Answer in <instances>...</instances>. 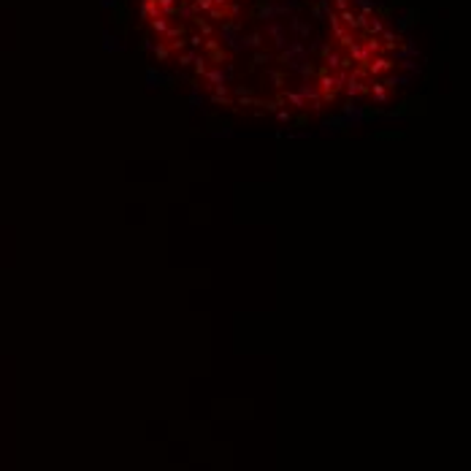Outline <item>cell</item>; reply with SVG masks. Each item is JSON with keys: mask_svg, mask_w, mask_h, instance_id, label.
<instances>
[{"mask_svg": "<svg viewBox=\"0 0 471 471\" xmlns=\"http://www.w3.org/2000/svg\"><path fill=\"white\" fill-rule=\"evenodd\" d=\"M200 51H203L206 60L211 62L209 68H222V65H228V62H231V51L222 47L217 36H214V38H203V47H200Z\"/></svg>", "mask_w": 471, "mask_h": 471, "instance_id": "obj_1", "label": "cell"}, {"mask_svg": "<svg viewBox=\"0 0 471 471\" xmlns=\"http://www.w3.org/2000/svg\"><path fill=\"white\" fill-rule=\"evenodd\" d=\"M393 71H395V60L387 57V54L371 57V62L366 65V76L369 79H382V76H387V73H393Z\"/></svg>", "mask_w": 471, "mask_h": 471, "instance_id": "obj_2", "label": "cell"}, {"mask_svg": "<svg viewBox=\"0 0 471 471\" xmlns=\"http://www.w3.org/2000/svg\"><path fill=\"white\" fill-rule=\"evenodd\" d=\"M241 14V5L238 3H228V5H211L209 11H206V19L211 22V25H220V22H228V19H238Z\"/></svg>", "mask_w": 471, "mask_h": 471, "instance_id": "obj_3", "label": "cell"}, {"mask_svg": "<svg viewBox=\"0 0 471 471\" xmlns=\"http://www.w3.org/2000/svg\"><path fill=\"white\" fill-rule=\"evenodd\" d=\"M249 19H255V22H274L277 19V3L274 0H257L255 5H252V11H249Z\"/></svg>", "mask_w": 471, "mask_h": 471, "instance_id": "obj_4", "label": "cell"}, {"mask_svg": "<svg viewBox=\"0 0 471 471\" xmlns=\"http://www.w3.org/2000/svg\"><path fill=\"white\" fill-rule=\"evenodd\" d=\"M417 22H420V11H417V8H406V11H401V16L395 19V33L406 38V33H409L412 27H417Z\"/></svg>", "mask_w": 471, "mask_h": 471, "instance_id": "obj_5", "label": "cell"}, {"mask_svg": "<svg viewBox=\"0 0 471 471\" xmlns=\"http://www.w3.org/2000/svg\"><path fill=\"white\" fill-rule=\"evenodd\" d=\"M263 82H268V87H274L279 93V90H284L287 87V82H290V73L284 71V68H274V65H268L266 68V73H263Z\"/></svg>", "mask_w": 471, "mask_h": 471, "instance_id": "obj_6", "label": "cell"}, {"mask_svg": "<svg viewBox=\"0 0 471 471\" xmlns=\"http://www.w3.org/2000/svg\"><path fill=\"white\" fill-rule=\"evenodd\" d=\"M295 93L301 95L306 103L312 100V108H314V111H320V108H323V100H320V90H317V84H314V82H301Z\"/></svg>", "mask_w": 471, "mask_h": 471, "instance_id": "obj_7", "label": "cell"}, {"mask_svg": "<svg viewBox=\"0 0 471 471\" xmlns=\"http://www.w3.org/2000/svg\"><path fill=\"white\" fill-rule=\"evenodd\" d=\"M238 44H241V51L249 49V51H257V49H266V36L260 30H252V33H241L238 36Z\"/></svg>", "mask_w": 471, "mask_h": 471, "instance_id": "obj_8", "label": "cell"}, {"mask_svg": "<svg viewBox=\"0 0 471 471\" xmlns=\"http://www.w3.org/2000/svg\"><path fill=\"white\" fill-rule=\"evenodd\" d=\"M369 82H371V79H369ZM369 82H363V79H355L352 73H349L347 84H344V93L349 95V100H352V97H363V95H369Z\"/></svg>", "mask_w": 471, "mask_h": 471, "instance_id": "obj_9", "label": "cell"}, {"mask_svg": "<svg viewBox=\"0 0 471 471\" xmlns=\"http://www.w3.org/2000/svg\"><path fill=\"white\" fill-rule=\"evenodd\" d=\"M347 57H349V60H352V62H355V65H358V68H366V65H369V62H371V54H369V51H366V47H363V44H360V41H355L352 47L347 49Z\"/></svg>", "mask_w": 471, "mask_h": 471, "instance_id": "obj_10", "label": "cell"}, {"mask_svg": "<svg viewBox=\"0 0 471 471\" xmlns=\"http://www.w3.org/2000/svg\"><path fill=\"white\" fill-rule=\"evenodd\" d=\"M379 41H384L382 44V51L384 54H393L395 49H398V44L404 41V36H398L395 30H390V27H384L382 33H379Z\"/></svg>", "mask_w": 471, "mask_h": 471, "instance_id": "obj_11", "label": "cell"}, {"mask_svg": "<svg viewBox=\"0 0 471 471\" xmlns=\"http://www.w3.org/2000/svg\"><path fill=\"white\" fill-rule=\"evenodd\" d=\"M266 33L274 38V49L282 51V49L287 47V36H284V25H282V22H268V25H266Z\"/></svg>", "mask_w": 471, "mask_h": 471, "instance_id": "obj_12", "label": "cell"}, {"mask_svg": "<svg viewBox=\"0 0 471 471\" xmlns=\"http://www.w3.org/2000/svg\"><path fill=\"white\" fill-rule=\"evenodd\" d=\"M290 30L295 33L298 41H309V36H312V25H309V22H303L298 14L290 16Z\"/></svg>", "mask_w": 471, "mask_h": 471, "instance_id": "obj_13", "label": "cell"}, {"mask_svg": "<svg viewBox=\"0 0 471 471\" xmlns=\"http://www.w3.org/2000/svg\"><path fill=\"white\" fill-rule=\"evenodd\" d=\"M206 87H225L228 82H231V79H228V73H225V68H209V71H206Z\"/></svg>", "mask_w": 471, "mask_h": 471, "instance_id": "obj_14", "label": "cell"}, {"mask_svg": "<svg viewBox=\"0 0 471 471\" xmlns=\"http://www.w3.org/2000/svg\"><path fill=\"white\" fill-rule=\"evenodd\" d=\"M189 22L198 27V36H200V38H214L217 27L211 25L209 19H206V14H192V19H189Z\"/></svg>", "mask_w": 471, "mask_h": 471, "instance_id": "obj_15", "label": "cell"}, {"mask_svg": "<svg viewBox=\"0 0 471 471\" xmlns=\"http://www.w3.org/2000/svg\"><path fill=\"white\" fill-rule=\"evenodd\" d=\"M369 95H374V100L379 103V106H384V103L390 100V93L384 90V84L379 82V79H371L369 82Z\"/></svg>", "mask_w": 471, "mask_h": 471, "instance_id": "obj_16", "label": "cell"}, {"mask_svg": "<svg viewBox=\"0 0 471 471\" xmlns=\"http://www.w3.org/2000/svg\"><path fill=\"white\" fill-rule=\"evenodd\" d=\"M347 128H352V125H349V119L341 117V114L323 119V130H328V133H330V130H333V133H336V130H347Z\"/></svg>", "mask_w": 471, "mask_h": 471, "instance_id": "obj_17", "label": "cell"}, {"mask_svg": "<svg viewBox=\"0 0 471 471\" xmlns=\"http://www.w3.org/2000/svg\"><path fill=\"white\" fill-rule=\"evenodd\" d=\"M292 73H298V76H301V82H314V76H317V65H314V62H309V60H301Z\"/></svg>", "mask_w": 471, "mask_h": 471, "instance_id": "obj_18", "label": "cell"}, {"mask_svg": "<svg viewBox=\"0 0 471 471\" xmlns=\"http://www.w3.org/2000/svg\"><path fill=\"white\" fill-rule=\"evenodd\" d=\"M379 82L384 84V90H395V87H406V84L412 82V76H404V73H387V76H382Z\"/></svg>", "mask_w": 471, "mask_h": 471, "instance_id": "obj_19", "label": "cell"}, {"mask_svg": "<svg viewBox=\"0 0 471 471\" xmlns=\"http://www.w3.org/2000/svg\"><path fill=\"white\" fill-rule=\"evenodd\" d=\"M268 62H274V51H268V49H257V51H252V57H249V68H263V65H268Z\"/></svg>", "mask_w": 471, "mask_h": 471, "instance_id": "obj_20", "label": "cell"}, {"mask_svg": "<svg viewBox=\"0 0 471 471\" xmlns=\"http://www.w3.org/2000/svg\"><path fill=\"white\" fill-rule=\"evenodd\" d=\"M139 16L143 22H149V19H154V16H163L160 14V8H157V0H141V8H139Z\"/></svg>", "mask_w": 471, "mask_h": 471, "instance_id": "obj_21", "label": "cell"}, {"mask_svg": "<svg viewBox=\"0 0 471 471\" xmlns=\"http://www.w3.org/2000/svg\"><path fill=\"white\" fill-rule=\"evenodd\" d=\"M152 54H154V60H157V62H168L174 51L168 49V44H165V41H154L152 44Z\"/></svg>", "mask_w": 471, "mask_h": 471, "instance_id": "obj_22", "label": "cell"}, {"mask_svg": "<svg viewBox=\"0 0 471 471\" xmlns=\"http://www.w3.org/2000/svg\"><path fill=\"white\" fill-rule=\"evenodd\" d=\"M284 49L290 51V54L295 57V60H309V49H306V44H303V41H298V38H295V41H290Z\"/></svg>", "mask_w": 471, "mask_h": 471, "instance_id": "obj_23", "label": "cell"}, {"mask_svg": "<svg viewBox=\"0 0 471 471\" xmlns=\"http://www.w3.org/2000/svg\"><path fill=\"white\" fill-rule=\"evenodd\" d=\"M179 38H187V27L185 25H168V30H165L163 41L171 44V41H179Z\"/></svg>", "mask_w": 471, "mask_h": 471, "instance_id": "obj_24", "label": "cell"}, {"mask_svg": "<svg viewBox=\"0 0 471 471\" xmlns=\"http://www.w3.org/2000/svg\"><path fill=\"white\" fill-rule=\"evenodd\" d=\"M192 71H195V79H203V76H206V71H209V60H206L203 51H198V54H195Z\"/></svg>", "mask_w": 471, "mask_h": 471, "instance_id": "obj_25", "label": "cell"}, {"mask_svg": "<svg viewBox=\"0 0 471 471\" xmlns=\"http://www.w3.org/2000/svg\"><path fill=\"white\" fill-rule=\"evenodd\" d=\"M146 25H149V30H152V33H157V36H165V30H168L171 22L165 19V16H154V19H149Z\"/></svg>", "mask_w": 471, "mask_h": 471, "instance_id": "obj_26", "label": "cell"}, {"mask_svg": "<svg viewBox=\"0 0 471 471\" xmlns=\"http://www.w3.org/2000/svg\"><path fill=\"white\" fill-rule=\"evenodd\" d=\"M358 5V14H363V16H374V11H377V3L374 0H349V5Z\"/></svg>", "mask_w": 471, "mask_h": 471, "instance_id": "obj_27", "label": "cell"}, {"mask_svg": "<svg viewBox=\"0 0 471 471\" xmlns=\"http://www.w3.org/2000/svg\"><path fill=\"white\" fill-rule=\"evenodd\" d=\"M382 30H384V19H379V16H374V19H369V25H366L363 36H379Z\"/></svg>", "mask_w": 471, "mask_h": 471, "instance_id": "obj_28", "label": "cell"}, {"mask_svg": "<svg viewBox=\"0 0 471 471\" xmlns=\"http://www.w3.org/2000/svg\"><path fill=\"white\" fill-rule=\"evenodd\" d=\"M157 8L163 16H176V0H157Z\"/></svg>", "mask_w": 471, "mask_h": 471, "instance_id": "obj_29", "label": "cell"}, {"mask_svg": "<svg viewBox=\"0 0 471 471\" xmlns=\"http://www.w3.org/2000/svg\"><path fill=\"white\" fill-rule=\"evenodd\" d=\"M328 19H330V30H333V38H338V36H341L344 30H347V27L341 25V19H338V14H336V11H330V14H328Z\"/></svg>", "mask_w": 471, "mask_h": 471, "instance_id": "obj_30", "label": "cell"}, {"mask_svg": "<svg viewBox=\"0 0 471 471\" xmlns=\"http://www.w3.org/2000/svg\"><path fill=\"white\" fill-rule=\"evenodd\" d=\"M146 84L149 87H163V73H157V68H146Z\"/></svg>", "mask_w": 471, "mask_h": 471, "instance_id": "obj_31", "label": "cell"}, {"mask_svg": "<svg viewBox=\"0 0 471 471\" xmlns=\"http://www.w3.org/2000/svg\"><path fill=\"white\" fill-rule=\"evenodd\" d=\"M195 54H198V51H192V49H185V51H179V54H176V62H179V68H187V65H192Z\"/></svg>", "mask_w": 471, "mask_h": 471, "instance_id": "obj_32", "label": "cell"}, {"mask_svg": "<svg viewBox=\"0 0 471 471\" xmlns=\"http://www.w3.org/2000/svg\"><path fill=\"white\" fill-rule=\"evenodd\" d=\"M336 41H338V44H341V49H344V51H347V49H349V47H352V44H355V41H358V36H355V33H352V30H344V33H341V36H338V38H336Z\"/></svg>", "mask_w": 471, "mask_h": 471, "instance_id": "obj_33", "label": "cell"}, {"mask_svg": "<svg viewBox=\"0 0 471 471\" xmlns=\"http://www.w3.org/2000/svg\"><path fill=\"white\" fill-rule=\"evenodd\" d=\"M325 68H328V71L333 73V71H338V62H341V54H338V51H330L328 57H325Z\"/></svg>", "mask_w": 471, "mask_h": 471, "instance_id": "obj_34", "label": "cell"}, {"mask_svg": "<svg viewBox=\"0 0 471 471\" xmlns=\"http://www.w3.org/2000/svg\"><path fill=\"white\" fill-rule=\"evenodd\" d=\"M395 68H401V71H409L412 76H417V73H420V65H417L415 60H401V62H395Z\"/></svg>", "mask_w": 471, "mask_h": 471, "instance_id": "obj_35", "label": "cell"}, {"mask_svg": "<svg viewBox=\"0 0 471 471\" xmlns=\"http://www.w3.org/2000/svg\"><path fill=\"white\" fill-rule=\"evenodd\" d=\"M189 5H192L195 14H206V11H209L211 5H214V0H192Z\"/></svg>", "mask_w": 471, "mask_h": 471, "instance_id": "obj_36", "label": "cell"}, {"mask_svg": "<svg viewBox=\"0 0 471 471\" xmlns=\"http://www.w3.org/2000/svg\"><path fill=\"white\" fill-rule=\"evenodd\" d=\"M192 5L189 3H176V16H182V19H192Z\"/></svg>", "mask_w": 471, "mask_h": 471, "instance_id": "obj_37", "label": "cell"}, {"mask_svg": "<svg viewBox=\"0 0 471 471\" xmlns=\"http://www.w3.org/2000/svg\"><path fill=\"white\" fill-rule=\"evenodd\" d=\"M409 111H412V103L404 100L398 108H393V111H384V114H387V117H404V114H409Z\"/></svg>", "mask_w": 471, "mask_h": 471, "instance_id": "obj_38", "label": "cell"}, {"mask_svg": "<svg viewBox=\"0 0 471 471\" xmlns=\"http://www.w3.org/2000/svg\"><path fill=\"white\" fill-rule=\"evenodd\" d=\"M200 47H203V38H200L198 33H192V36H187V49H192V51H200Z\"/></svg>", "mask_w": 471, "mask_h": 471, "instance_id": "obj_39", "label": "cell"}, {"mask_svg": "<svg viewBox=\"0 0 471 471\" xmlns=\"http://www.w3.org/2000/svg\"><path fill=\"white\" fill-rule=\"evenodd\" d=\"M306 5H309V11H312L314 19H325V11L317 5V0H306Z\"/></svg>", "mask_w": 471, "mask_h": 471, "instance_id": "obj_40", "label": "cell"}, {"mask_svg": "<svg viewBox=\"0 0 471 471\" xmlns=\"http://www.w3.org/2000/svg\"><path fill=\"white\" fill-rule=\"evenodd\" d=\"M277 122H282V125L292 122V111H290V108H279V111H277Z\"/></svg>", "mask_w": 471, "mask_h": 471, "instance_id": "obj_41", "label": "cell"}, {"mask_svg": "<svg viewBox=\"0 0 471 471\" xmlns=\"http://www.w3.org/2000/svg\"><path fill=\"white\" fill-rule=\"evenodd\" d=\"M292 5L290 3H277V16H292Z\"/></svg>", "mask_w": 471, "mask_h": 471, "instance_id": "obj_42", "label": "cell"}, {"mask_svg": "<svg viewBox=\"0 0 471 471\" xmlns=\"http://www.w3.org/2000/svg\"><path fill=\"white\" fill-rule=\"evenodd\" d=\"M233 95H236V97H244V95H255V90H252V87H246V84H238V87L233 90Z\"/></svg>", "mask_w": 471, "mask_h": 471, "instance_id": "obj_43", "label": "cell"}, {"mask_svg": "<svg viewBox=\"0 0 471 471\" xmlns=\"http://www.w3.org/2000/svg\"><path fill=\"white\" fill-rule=\"evenodd\" d=\"M333 11H336V14H341V11H347V8H352V5H349V0H333Z\"/></svg>", "mask_w": 471, "mask_h": 471, "instance_id": "obj_44", "label": "cell"}, {"mask_svg": "<svg viewBox=\"0 0 471 471\" xmlns=\"http://www.w3.org/2000/svg\"><path fill=\"white\" fill-rule=\"evenodd\" d=\"M401 130H395V133H377V139H401Z\"/></svg>", "mask_w": 471, "mask_h": 471, "instance_id": "obj_45", "label": "cell"}, {"mask_svg": "<svg viewBox=\"0 0 471 471\" xmlns=\"http://www.w3.org/2000/svg\"><path fill=\"white\" fill-rule=\"evenodd\" d=\"M292 122H295V125H306V122H309V117H306V114L301 111V114H298V117H292Z\"/></svg>", "mask_w": 471, "mask_h": 471, "instance_id": "obj_46", "label": "cell"}, {"mask_svg": "<svg viewBox=\"0 0 471 471\" xmlns=\"http://www.w3.org/2000/svg\"><path fill=\"white\" fill-rule=\"evenodd\" d=\"M189 103H192V106H200V95H198V90H192V95H189Z\"/></svg>", "mask_w": 471, "mask_h": 471, "instance_id": "obj_47", "label": "cell"}, {"mask_svg": "<svg viewBox=\"0 0 471 471\" xmlns=\"http://www.w3.org/2000/svg\"><path fill=\"white\" fill-rule=\"evenodd\" d=\"M152 44H154L152 38H143V41H141V49H143V51H152Z\"/></svg>", "mask_w": 471, "mask_h": 471, "instance_id": "obj_48", "label": "cell"}, {"mask_svg": "<svg viewBox=\"0 0 471 471\" xmlns=\"http://www.w3.org/2000/svg\"><path fill=\"white\" fill-rule=\"evenodd\" d=\"M228 3H233V0H214V5H228Z\"/></svg>", "mask_w": 471, "mask_h": 471, "instance_id": "obj_49", "label": "cell"}, {"mask_svg": "<svg viewBox=\"0 0 471 471\" xmlns=\"http://www.w3.org/2000/svg\"><path fill=\"white\" fill-rule=\"evenodd\" d=\"M179 3H192V0H179Z\"/></svg>", "mask_w": 471, "mask_h": 471, "instance_id": "obj_50", "label": "cell"}, {"mask_svg": "<svg viewBox=\"0 0 471 471\" xmlns=\"http://www.w3.org/2000/svg\"><path fill=\"white\" fill-rule=\"evenodd\" d=\"M241 3H252V0H241Z\"/></svg>", "mask_w": 471, "mask_h": 471, "instance_id": "obj_51", "label": "cell"}]
</instances>
